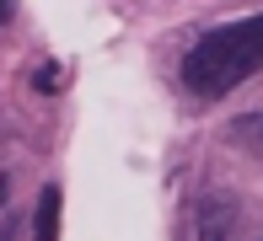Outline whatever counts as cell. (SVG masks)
Instances as JSON below:
<instances>
[{
  "label": "cell",
  "mask_w": 263,
  "mask_h": 241,
  "mask_svg": "<svg viewBox=\"0 0 263 241\" xmlns=\"http://www.w3.org/2000/svg\"><path fill=\"white\" fill-rule=\"evenodd\" d=\"M32 231H38V241H59V188H43V193H38Z\"/></svg>",
  "instance_id": "obj_3"
},
{
  "label": "cell",
  "mask_w": 263,
  "mask_h": 241,
  "mask_svg": "<svg viewBox=\"0 0 263 241\" xmlns=\"http://www.w3.org/2000/svg\"><path fill=\"white\" fill-rule=\"evenodd\" d=\"M6 22H11V6H6V0H0V27H6Z\"/></svg>",
  "instance_id": "obj_4"
},
{
  "label": "cell",
  "mask_w": 263,
  "mask_h": 241,
  "mask_svg": "<svg viewBox=\"0 0 263 241\" xmlns=\"http://www.w3.org/2000/svg\"><path fill=\"white\" fill-rule=\"evenodd\" d=\"M253 70H263V16L210 27L204 38L183 54V86L194 96H226Z\"/></svg>",
  "instance_id": "obj_1"
},
{
  "label": "cell",
  "mask_w": 263,
  "mask_h": 241,
  "mask_svg": "<svg viewBox=\"0 0 263 241\" xmlns=\"http://www.w3.org/2000/svg\"><path fill=\"white\" fill-rule=\"evenodd\" d=\"M231 225H236V204L226 193H210L199 209V241H231Z\"/></svg>",
  "instance_id": "obj_2"
},
{
  "label": "cell",
  "mask_w": 263,
  "mask_h": 241,
  "mask_svg": "<svg viewBox=\"0 0 263 241\" xmlns=\"http://www.w3.org/2000/svg\"><path fill=\"white\" fill-rule=\"evenodd\" d=\"M0 204H6V172H0Z\"/></svg>",
  "instance_id": "obj_5"
}]
</instances>
